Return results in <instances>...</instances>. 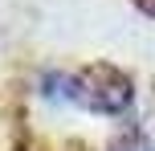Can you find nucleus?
<instances>
[{
  "label": "nucleus",
  "mask_w": 155,
  "mask_h": 151,
  "mask_svg": "<svg viewBox=\"0 0 155 151\" xmlns=\"http://www.w3.org/2000/svg\"><path fill=\"white\" fill-rule=\"evenodd\" d=\"M45 94L61 102H78L98 114H118L131 106V78L114 65H90L82 74H49Z\"/></svg>",
  "instance_id": "nucleus-1"
}]
</instances>
